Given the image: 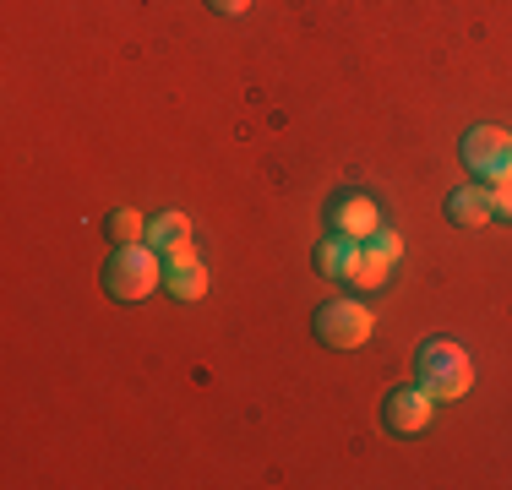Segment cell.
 Here are the masks:
<instances>
[{
    "instance_id": "cell-8",
    "label": "cell",
    "mask_w": 512,
    "mask_h": 490,
    "mask_svg": "<svg viewBox=\"0 0 512 490\" xmlns=\"http://www.w3.org/2000/svg\"><path fill=\"white\" fill-rule=\"evenodd\" d=\"M387 278H393V262H387L376 245H360L355 262H349V284H355V289H382Z\"/></svg>"
},
{
    "instance_id": "cell-14",
    "label": "cell",
    "mask_w": 512,
    "mask_h": 490,
    "mask_svg": "<svg viewBox=\"0 0 512 490\" xmlns=\"http://www.w3.org/2000/svg\"><path fill=\"white\" fill-rule=\"evenodd\" d=\"M491 213L512 218V180H496V186H491Z\"/></svg>"
},
{
    "instance_id": "cell-12",
    "label": "cell",
    "mask_w": 512,
    "mask_h": 490,
    "mask_svg": "<svg viewBox=\"0 0 512 490\" xmlns=\"http://www.w3.org/2000/svg\"><path fill=\"white\" fill-rule=\"evenodd\" d=\"M169 294H175V300H202V294H207V267L202 262L169 267Z\"/></svg>"
},
{
    "instance_id": "cell-5",
    "label": "cell",
    "mask_w": 512,
    "mask_h": 490,
    "mask_svg": "<svg viewBox=\"0 0 512 490\" xmlns=\"http://www.w3.org/2000/svg\"><path fill=\"white\" fill-rule=\"evenodd\" d=\"M431 414H436V398L425 387H393L382 403V425L393 436H420L431 425Z\"/></svg>"
},
{
    "instance_id": "cell-4",
    "label": "cell",
    "mask_w": 512,
    "mask_h": 490,
    "mask_svg": "<svg viewBox=\"0 0 512 490\" xmlns=\"http://www.w3.org/2000/svg\"><path fill=\"white\" fill-rule=\"evenodd\" d=\"M371 327H376V316H371V305H360V300L316 305V338H322L327 349H360V343L371 338Z\"/></svg>"
},
{
    "instance_id": "cell-9",
    "label": "cell",
    "mask_w": 512,
    "mask_h": 490,
    "mask_svg": "<svg viewBox=\"0 0 512 490\" xmlns=\"http://www.w3.org/2000/svg\"><path fill=\"white\" fill-rule=\"evenodd\" d=\"M355 251H360V240H349V235L322 240V245H316V273H322V278H349Z\"/></svg>"
},
{
    "instance_id": "cell-11",
    "label": "cell",
    "mask_w": 512,
    "mask_h": 490,
    "mask_svg": "<svg viewBox=\"0 0 512 490\" xmlns=\"http://www.w3.org/2000/svg\"><path fill=\"white\" fill-rule=\"evenodd\" d=\"M104 235L115 245H142V240H148V218L131 213V207H115V213L104 218Z\"/></svg>"
},
{
    "instance_id": "cell-3",
    "label": "cell",
    "mask_w": 512,
    "mask_h": 490,
    "mask_svg": "<svg viewBox=\"0 0 512 490\" xmlns=\"http://www.w3.org/2000/svg\"><path fill=\"white\" fill-rule=\"evenodd\" d=\"M458 158H463V169H469V175H485L491 186H496V180H512V131H502V126L463 131Z\"/></svg>"
},
{
    "instance_id": "cell-13",
    "label": "cell",
    "mask_w": 512,
    "mask_h": 490,
    "mask_svg": "<svg viewBox=\"0 0 512 490\" xmlns=\"http://www.w3.org/2000/svg\"><path fill=\"white\" fill-rule=\"evenodd\" d=\"M371 245L387 256V262H398V256H404V235H398V229H376V235H371Z\"/></svg>"
},
{
    "instance_id": "cell-6",
    "label": "cell",
    "mask_w": 512,
    "mask_h": 490,
    "mask_svg": "<svg viewBox=\"0 0 512 490\" xmlns=\"http://www.w3.org/2000/svg\"><path fill=\"white\" fill-rule=\"evenodd\" d=\"M333 229H338V235H349V240H371L376 229H382V207H376L365 191L338 196V202H333Z\"/></svg>"
},
{
    "instance_id": "cell-1",
    "label": "cell",
    "mask_w": 512,
    "mask_h": 490,
    "mask_svg": "<svg viewBox=\"0 0 512 490\" xmlns=\"http://www.w3.org/2000/svg\"><path fill=\"white\" fill-rule=\"evenodd\" d=\"M164 256L153 251L148 240L142 245H115V256L104 262V294L109 300H148V294L158 289V278H164Z\"/></svg>"
},
{
    "instance_id": "cell-2",
    "label": "cell",
    "mask_w": 512,
    "mask_h": 490,
    "mask_svg": "<svg viewBox=\"0 0 512 490\" xmlns=\"http://www.w3.org/2000/svg\"><path fill=\"white\" fill-rule=\"evenodd\" d=\"M420 387L431 392L436 403L463 398V392L474 387V360H469V349H463L458 338H431V343L420 349Z\"/></svg>"
},
{
    "instance_id": "cell-15",
    "label": "cell",
    "mask_w": 512,
    "mask_h": 490,
    "mask_svg": "<svg viewBox=\"0 0 512 490\" xmlns=\"http://www.w3.org/2000/svg\"><path fill=\"white\" fill-rule=\"evenodd\" d=\"M164 262L169 267H191V262H202V256H197V245L186 240V245H175V251H164Z\"/></svg>"
},
{
    "instance_id": "cell-16",
    "label": "cell",
    "mask_w": 512,
    "mask_h": 490,
    "mask_svg": "<svg viewBox=\"0 0 512 490\" xmlns=\"http://www.w3.org/2000/svg\"><path fill=\"white\" fill-rule=\"evenodd\" d=\"M213 11H224V17H240V11H251V0H207Z\"/></svg>"
},
{
    "instance_id": "cell-10",
    "label": "cell",
    "mask_w": 512,
    "mask_h": 490,
    "mask_svg": "<svg viewBox=\"0 0 512 490\" xmlns=\"http://www.w3.org/2000/svg\"><path fill=\"white\" fill-rule=\"evenodd\" d=\"M191 240V218L186 213H158V218H148V245L158 256L164 251H175V245H186Z\"/></svg>"
},
{
    "instance_id": "cell-7",
    "label": "cell",
    "mask_w": 512,
    "mask_h": 490,
    "mask_svg": "<svg viewBox=\"0 0 512 490\" xmlns=\"http://www.w3.org/2000/svg\"><path fill=\"white\" fill-rule=\"evenodd\" d=\"M447 218H453L458 229H480V224H491V186H458V191H447Z\"/></svg>"
}]
</instances>
